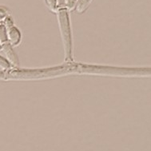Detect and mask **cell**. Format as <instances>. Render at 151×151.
Here are the masks:
<instances>
[{
	"mask_svg": "<svg viewBox=\"0 0 151 151\" xmlns=\"http://www.w3.org/2000/svg\"><path fill=\"white\" fill-rule=\"evenodd\" d=\"M63 3L70 9H72L75 6V0H63Z\"/></svg>",
	"mask_w": 151,
	"mask_h": 151,
	"instance_id": "obj_6",
	"label": "cell"
},
{
	"mask_svg": "<svg viewBox=\"0 0 151 151\" xmlns=\"http://www.w3.org/2000/svg\"><path fill=\"white\" fill-rule=\"evenodd\" d=\"M92 0H78L76 3V12L78 14H83V12H85L86 10L88 8L89 5L91 4Z\"/></svg>",
	"mask_w": 151,
	"mask_h": 151,
	"instance_id": "obj_2",
	"label": "cell"
},
{
	"mask_svg": "<svg viewBox=\"0 0 151 151\" xmlns=\"http://www.w3.org/2000/svg\"><path fill=\"white\" fill-rule=\"evenodd\" d=\"M58 18L61 35L63 42L65 55H66V61L69 62L72 60V38L70 20L66 10L65 9L59 10Z\"/></svg>",
	"mask_w": 151,
	"mask_h": 151,
	"instance_id": "obj_1",
	"label": "cell"
},
{
	"mask_svg": "<svg viewBox=\"0 0 151 151\" xmlns=\"http://www.w3.org/2000/svg\"><path fill=\"white\" fill-rule=\"evenodd\" d=\"M20 35L19 30L15 29V28H12L10 30V33H9V38L11 40L12 45H15L17 44L20 40Z\"/></svg>",
	"mask_w": 151,
	"mask_h": 151,
	"instance_id": "obj_4",
	"label": "cell"
},
{
	"mask_svg": "<svg viewBox=\"0 0 151 151\" xmlns=\"http://www.w3.org/2000/svg\"><path fill=\"white\" fill-rule=\"evenodd\" d=\"M3 50L5 51L6 55L8 57L9 59H10L13 63H14L15 65H18V64H19V62H18V59H17L16 55H14V53L12 51V49H11V47L9 46V44L5 43V45H3Z\"/></svg>",
	"mask_w": 151,
	"mask_h": 151,
	"instance_id": "obj_3",
	"label": "cell"
},
{
	"mask_svg": "<svg viewBox=\"0 0 151 151\" xmlns=\"http://www.w3.org/2000/svg\"><path fill=\"white\" fill-rule=\"evenodd\" d=\"M47 6L52 11H55L56 9V0H45Z\"/></svg>",
	"mask_w": 151,
	"mask_h": 151,
	"instance_id": "obj_5",
	"label": "cell"
}]
</instances>
